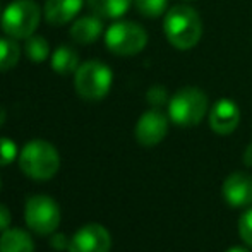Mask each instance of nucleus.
<instances>
[{
	"instance_id": "obj_1",
	"label": "nucleus",
	"mask_w": 252,
	"mask_h": 252,
	"mask_svg": "<svg viewBox=\"0 0 252 252\" xmlns=\"http://www.w3.org/2000/svg\"><path fill=\"white\" fill-rule=\"evenodd\" d=\"M163 31L172 47L189 50L199 43L202 36V21L196 9L186 3H179L166 10Z\"/></svg>"
},
{
	"instance_id": "obj_2",
	"label": "nucleus",
	"mask_w": 252,
	"mask_h": 252,
	"mask_svg": "<svg viewBox=\"0 0 252 252\" xmlns=\"http://www.w3.org/2000/svg\"><path fill=\"white\" fill-rule=\"evenodd\" d=\"M19 166L30 179L50 180L60 168V156L52 143L33 139L19 153Z\"/></svg>"
},
{
	"instance_id": "obj_3",
	"label": "nucleus",
	"mask_w": 252,
	"mask_h": 252,
	"mask_svg": "<svg viewBox=\"0 0 252 252\" xmlns=\"http://www.w3.org/2000/svg\"><path fill=\"white\" fill-rule=\"evenodd\" d=\"M41 10L34 0H12L0 16V26L7 36L26 40L38 30Z\"/></svg>"
},
{
	"instance_id": "obj_4",
	"label": "nucleus",
	"mask_w": 252,
	"mask_h": 252,
	"mask_svg": "<svg viewBox=\"0 0 252 252\" xmlns=\"http://www.w3.org/2000/svg\"><path fill=\"white\" fill-rule=\"evenodd\" d=\"M113 74L106 63L100 60H88L74 72V88L83 100L100 101L110 93Z\"/></svg>"
},
{
	"instance_id": "obj_5",
	"label": "nucleus",
	"mask_w": 252,
	"mask_h": 252,
	"mask_svg": "<svg viewBox=\"0 0 252 252\" xmlns=\"http://www.w3.org/2000/svg\"><path fill=\"white\" fill-rule=\"evenodd\" d=\"M208 113V96L199 88H182L168 101V117L179 127H194Z\"/></svg>"
},
{
	"instance_id": "obj_6",
	"label": "nucleus",
	"mask_w": 252,
	"mask_h": 252,
	"mask_svg": "<svg viewBox=\"0 0 252 252\" xmlns=\"http://www.w3.org/2000/svg\"><path fill=\"white\" fill-rule=\"evenodd\" d=\"M148 33L141 24L134 21H117L106 30L105 45L113 55L132 57L144 50Z\"/></svg>"
},
{
	"instance_id": "obj_7",
	"label": "nucleus",
	"mask_w": 252,
	"mask_h": 252,
	"mask_svg": "<svg viewBox=\"0 0 252 252\" xmlns=\"http://www.w3.org/2000/svg\"><path fill=\"white\" fill-rule=\"evenodd\" d=\"M60 208L52 197L38 194L26 201L24 220L26 225L38 235H50L60 225Z\"/></svg>"
},
{
	"instance_id": "obj_8",
	"label": "nucleus",
	"mask_w": 252,
	"mask_h": 252,
	"mask_svg": "<svg viewBox=\"0 0 252 252\" xmlns=\"http://www.w3.org/2000/svg\"><path fill=\"white\" fill-rule=\"evenodd\" d=\"M112 237L100 223L81 226L69 242V252H110Z\"/></svg>"
},
{
	"instance_id": "obj_9",
	"label": "nucleus",
	"mask_w": 252,
	"mask_h": 252,
	"mask_svg": "<svg viewBox=\"0 0 252 252\" xmlns=\"http://www.w3.org/2000/svg\"><path fill=\"white\" fill-rule=\"evenodd\" d=\"M168 134V117L159 108H151L139 117L136 124V139L141 146H156Z\"/></svg>"
},
{
	"instance_id": "obj_10",
	"label": "nucleus",
	"mask_w": 252,
	"mask_h": 252,
	"mask_svg": "<svg viewBox=\"0 0 252 252\" xmlns=\"http://www.w3.org/2000/svg\"><path fill=\"white\" fill-rule=\"evenodd\" d=\"M225 201L232 208H246L252 204V175L246 172H233L225 179L221 187Z\"/></svg>"
},
{
	"instance_id": "obj_11",
	"label": "nucleus",
	"mask_w": 252,
	"mask_h": 252,
	"mask_svg": "<svg viewBox=\"0 0 252 252\" xmlns=\"http://www.w3.org/2000/svg\"><path fill=\"white\" fill-rule=\"evenodd\" d=\"M240 122V110L232 100H218L209 112V127L220 136H228Z\"/></svg>"
},
{
	"instance_id": "obj_12",
	"label": "nucleus",
	"mask_w": 252,
	"mask_h": 252,
	"mask_svg": "<svg viewBox=\"0 0 252 252\" xmlns=\"http://www.w3.org/2000/svg\"><path fill=\"white\" fill-rule=\"evenodd\" d=\"M84 5V0H47L45 19L53 26H63L77 17Z\"/></svg>"
},
{
	"instance_id": "obj_13",
	"label": "nucleus",
	"mask_w": 252,
	"mask_h": 252,
	"mask_svg": "<svg viewBox=\"0 0 252 252\" xmlns=\"http://www.w3.org/2000/svg\"><path fill=\"white\" fill-rule=\"evenodd\" d=\"M103 33V21L96 14H90V16H83L79 19L74 21L70 26L69 34L72 41L79 45H91L101 36Z\"/></svg>"
},
{
	"instance_id": "obj_14",
	"label": "nucleus",
	"mask_w": 252,
	"mask_h": 252,
	"mask_svg": "<svg viewBox=\"0 0 252 252\" xmlns=\"http://www.w3.org/2000/svg\"><path fill=\"white\" fill-rule=\"evenodd\" d=\"M52 69L60 76H69L77 70L79 63V53L76 52V48H72L70 45H60L57 47L52 53Z\"/></svg>"
},
{
	"instance_id": "obj_15",
	"label": "nucleus",
	"mask_w": 252,
	"mask_h": 252,
	"mask_svg": "<svg viewBox=\"0 0 252 252\" xmlns=\"http://www.w3.org/2000/svg\"><path fill=\"white\" fill-rule=\"evenodd\" d=\"M0 252H34V242L21 228H7L0 235Z\"/></svg>"
},
{
	"instance_id": "obj_16",
	"label": "nucleus",
	"mask_w": 252,
	"mask_h": 252,
	"mask_svg": "<svg viewBox=\"0 0 252 252\" xmlns=\"http://www.w3.org/2000/svg\"><path fill=\"white\" fill-rule=\"evenodd\" d=\"M88 7L101 19H120L134 0H86Z\"/></svg>"
},
{
	"instance_id": "obj_17",
	"label": "nucleus",
	"mask_w": 252,
	"mask_h": 252,
	"mask_svg": "<svg viewBox=\"0 0 252 252\" xmlns=\"http://www.w3.org/2000/svg\"><path fill=\"white\" fill-rule=\"evenodd\" d=\"M21 59V47L14 38H0V72L14 69Z\"/></svg>"
},
{
	"instance_id": "obj_18",
	"label": "nucleus",
	"mask_w": 252,
	"mask_h": 252,
	"mask_svg": "<svg viewBox=\"0 0 252 252\" xmlns=\"http://www.w3.org/2000/svg\"><path fill=\"white\" fill-rule=\"evenodd\" d=\"M24 53L31 62L41 63L50 57V45H48L47 38L40 36V34H31L30 38H26L24 43Z\"/></svg>"
},
{
	"instance_id": "obj_19",
	"label": "nucleus",
	"mask_w": 252,
	"mask_h": 252,
	"mask_svg": "<svg viewBox=\"0 0 252 252\" xmlns=\"http://www.w3.org/2000/svg\"><path fill=\"white\" fill-rule=\"evenodd\" d=\"M137 12L148 19H156L159 16H165L168 9V0H134Z\"/></svg>"
},
{
	"instance_id": "obj_20",
	"label": "nucleus",
	"mask_w": 252,
	"mask_h": 252,
	"mask_svg": "<svg viewBox=\"0 0 252 252\" xmlns=\"http://www.w3.org/2000/svg\"><path fill=\"white\" fill-rule=\"evenodd\" d=\"M17 158V146L9 137H0V166H7Z\"/></svg>"
},
{
	"instance_id": "obj_21",
	"label": "nucleus",
	"mask_w": 252,
	"mask_h": 252,
	"mask_svg": "<svg viewBox=\"0 0 252 252\" xmlns=\"http://www.w3.org/2000/svg\"><path fill=\"white\" fill-rule=\"evenodd\" d=\"M239 233L242 240L249 247H252V208L242 213L239 218Z\"/></svg>"
},
{
	"instance_id": "obj_22",
	"label": "nucleus",
	"mask_w": 252,
	"mask_h": 252,
	"mask_svg": "<svg viewBox=\"0 0 252 252\" xmlns=\"http://www.w3.org/2000/svg\"><path fill=\"white\" fill-rule=\"evenodd\" d=\"M146 100L153 108H159V106H163L165 103H168V93H166V90L163 86H158V84H156V86H153L148 90Z\"/></svg>"
},
{
	"instance_id": "obj_23",
	"label": "nucleus",
	"mask_w": 252,
	"mask_h": 252,
	"mask_svg": "<svg viewBox=\"0 0 252 252\" xmlns=\"http://www.w3.org/2000/svg\"><path fill=\"white\" fill-rule=\"evenodd\" d=\"M69 242L70 240H67V237L63 235V233H53L50 246L55 247V249H59V251H62V249H65V247L69 249Z\"/></svg>"
},
{
	"instance_id": "obj_24",
	"label": "nucleus",
	"mask_w": 252,
	"mask_h": 252,
	"mask_svg": "<svg viewBox=\"0 0 252 252\" xmlns=\"http://www.w3.org/2000/svg\"><path fill=\"white\" fill-rule=\"evenodd\" d=\"M10 211L7 209V206L0 204V232H5L10 226Z\"/></svg>"
},
{
	"instance_id": "obj_25",
	"label": "nucleus",
	"mask_w": 252,
	"mask_h": 252,
	"mask_svg": "<svg viewBox=\"0 0 252 252\" xmlns=\"http://www.w3.org/2000/svg\"><path fill=\"white\" fill-rule=\"evenodd\" d=\"M244 163L252 168V143L246 148V151H244Z\"/></svg>"
},
{
	"instance_id": "obj_26",
	"label": "nucleus",
	"mask_w": 252,
	"mask_h": 252,
	"mask_svg": "<svg viewBox=\"0 0 252 252\" xmlns=\"http://www.w3.org/2000/svg\"><path fill=\"white\" fill-rule=\"evenodd\" d=\"M226 252H249L247 249H242V247H232V249H228Z\"/></svg>"
}]
</instances>
